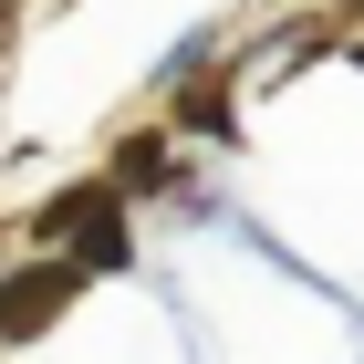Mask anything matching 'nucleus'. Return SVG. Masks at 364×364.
Wrapping results in <instances>:
<instances>
[{
    "label": "nucleus",
    "instance_id": "f257e3e1",
    "mask_svg": "<svg viewBox=\"0 0 364 364\" xmlns=\"http://www.w3.org/2000/svg\"><path fill=\"white\" fill-rule=\"evenodd\" d=\"M53 240H73V260H94V271H114V260H125V208H114V188H73L53 208Z\"/></svg>",
    "mask_w": 364,
    "mask_h": 364
},
{
    "label": "nucleus",
    "instance_id": "f03ea898",
    "mask_svg": "<svg viewBox=\"0 0 364 364\" xmlns=\"http://www.w3.org/2000/svg\"><path fill=\"white\" fill-rule=\"evenodd\" d=\"M73 302V260H42V271H11L0 281V333H42L53 312Z\"/></svg>",
    "mask_w": 364,
    "mask_h": 364
}]
</instances>
